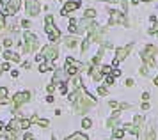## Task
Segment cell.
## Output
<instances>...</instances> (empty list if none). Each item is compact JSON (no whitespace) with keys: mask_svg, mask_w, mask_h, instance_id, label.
I'll list each match as a JSON object with an SVG mask.
<instances>
[{"mask_svg":"<svg viewBox=\"0 0 158 140\" xmlns=\"http://www.w3.org/2000/svg\"><path fill=\"white\" fill-rule=\"evenodd\" d=\"M73 105H75L77 113H85L91 106L96 105V99H94L91 94H87L84 89H78V91H77V101H75Z\"/></svg>","mask_w":158,"mask_h":140,"instance_id":"6da1fadb","label":"cell"},{"mask_svg":"<svg viewBox=\"0 0 158 140\" xmlns=\"http://www.w3.org/2000/svg\"><path fill=\"white\" fill-rule=\"evenodd\" d=\"M140 55H142V60L146 62V66H148V68H153V66L156 64V59H155V55H156V46L148 44Z\"/></svg>","mask_w":158,"mask_h":140,"instance_id":"7a4b0ae2","label":"cell"},{"mask_svg":"<svg viewBox=\"0 0 158 140\" xmlns=\"http://www.w3.org/2000/svg\"><path fill=\"white\" fill-rule=\"evenodd\" d=\"M80 69H87V66L77 62V60L71 59V57H68V59H66V73H68L69 76H75ZM87 71H89V69H87Z\"/></svg>","mask_w":158,"mask_h":140,"instance_id":"3957f363","label":"cell"},{"mask_svg":"<svg viewBox=\"0 0 158 140\" xmlns=\"http://www.w3.org/2000/svg\"><path fill=\"white\" fill-rule=\"evenodd\" d=\"M37 37L34 34H30V32H25V44H23V50H25V53H30V51H34L37 48Z\"/></svg>","mask_w":158,"mask_h":140,"instance_id":"277c9868","label":"cell"},{"mask_svg":"<svg viewBox=\"0 0 158 140\" xmlns=\"http://www.w3.org/2000/svg\"><path fill=\"white\" fill-rule=\"evenodd\" d=\"M41 55L44 57V60H48V62H52V60H55L59 55V48L55 46V44H50V46H44L43 51H41Z\"/></svg>","mask_w":158,"mask_h":140,"instance_id":"5b68a950","label":"cell"},{"mask_svg":"<svg viewBox=\"0 0 158 140\" xmlns=\"http://www.w3.org/2000/svg\"><path fill=\"white\" fill-rule=\"evenodd\" d=\"M121 23L124 27H128V18L121 13V11H110V25Z\"/></svg>","mask_w":158,"mask_h":140,"instance_id":"8992f818","label":"cell"},{"mask_svg":"<svg viewBox=\"0 0 158 140\" xmlns=\"http://www.w3.org/2000/svg\"><path fill=\"white\" fill-rule=\"evenodd\" d=\"M131 48H133V43H130V44H126V46H123V48H117L115 50V60L117 62H121V60H124L126 57L130 55V51H131Z\"/></svg>","mask_w":158,"mask_h":140,"instance_id":"52a82bcc","label":"cell"},{"mask_svg":"<svg viewBox=\"0 0 158 140\" xmlns=\"http://www.w3.org/2000/svg\"><path fill=\"white\" fill-rule=\"evenodd\" d=\"M29 99H30V92H18L15 98H13V103L11 105H13V108H18L20 105L27 103Z\"/></svg>","mask_w":158,"mask_h":140,"instance_id":"ba28073f","label":"cell"},{"mask_svg":"<svg viewBox=\"0 0 158 140\" xmlns=\"http://www.w3.org/2000/svg\"><path fill=\"white\" fill-rule=\"evenodd\" d=\"M25 7H27V13L30 16H37L39 14V4L36 0H25Z\"/></svg>","mask_w":158,"mask_h":140,"instance_id":"9c48e42d","label":"cell"},{"mask_svg":"<svg viewBox=\"0 0 158 140\" xmlns=\"http://www.w3.org/2000/svg\"><path fill=\"white\" fill-rule=\"evenodd\" d=\"M20 0H9L7 4H6V13L9 14H16L18 13V9H20Z\"/></svg>","mask_w":158,"mask_h":140,"instance_id":"30bf717a","label":"cell"},{"mask_svg":"<svg viewBox=\"0 0 158 140\" xmlns=\"http://www.w3.org/2000/svg\"><path fill=\"white\" fill-rule=\"evenodd\" d=\"M68 73L62 69H57L55 71V75H53V84H57V82H60V84H68Z\"/></svg>","mask_w":158,"mask_h":140,"instance_id":"8fae6325","label":"cell"},{"mask_svg":"<svg viewBox=\"0 0 158 140\" xmlns=\"http://www.w3.org/2000/svg\"><path fill=\"white\" fill-rule=\"evenodd\" d=\"M78 7H80V2H68L64 6V9H62V14L66 16V14H69L71 11H77Z\"/></svg>","mask_w":158,"mask_h":140,"instance_id":"7c38bea8","label":"cell"},{"mask_svg":"<svg viewBox=\"0 0 158 140\" xmlns=\"http://www.w3.org/2000/svg\"><path fill=\"white\" fill-rule=\"evenodd\" d=\"M78 25H80V27H78V30H77V32H80V34H82V32H85V30H89V28L93 27L94 23H93V21H89L87 18H84V20L80 21Z\"/></svg>","mask_w":158,"mask_h":140,"instance_id":"4fadbf2b","label":"cell"},{"mask_svg":"<svg viewBox=\"0 0 158 140\" xmlns=\"http://www.w3.org/2000/svg\"><path fill=\"white\" fill-rule=\"evenodd\" d=\"M22 128V119H11L7 124V130H13V131H16V130H20Z\"/></svg>","mask_w":158,"mask_h":140,"instance_id":"5bb4252c","label":"cell"},{"mask_svg":"<svg viewBox=\"0 0 158 140\" xmlns=\"http://www.w3.org/2000/svg\"><path fill=\"white\" fill-rule=\"evenodd\" d=\"M4 59H6V60H15V62H20V55L13 53L11 50H7V51L4 53Z\"/></svg>","mask_w":158,"mask_h":140,"instance_id":"9a60e30c","label":"cell"},{"mask_svg":"<svg viewBox=\"0 0 158 140\" xmlns=\"http://www.w3.org/2000/svg\"><path fill=\"white\" fill-rule=\"evenodd\" d=\"M91 76H93L96 82H100L101 76H103V73H101V68H93V69H91Z\"/></svg>","mask_w":158,"mask_h":140,"instance_id":"2e32d148","label":"cell"},{"mask_svg":"<svg viewBox=\"0 0 158 140\" xmlns=\"http://www.w3.org/2000/svg\"><path fill=\"white\" fill-rule=\"evenodd\" d=\"M117 117H119V112H114V115H112V117L107 121V126H108V128H114L115 122H117Z\"/></svg>","mask_w":158,"mask_h":140,"instance_id":"e0dca14e","label":"cell"},{"mask_svg":"<svg viewBox=\"0 0 158 140\" xmlns=\"http://www.w3.org/2000/svg\"><path fill=\"white\" fill-rule=\"evenodd\" d=\"M66 140H89V138H87V135H84V133H73L71 137H68Z\"/></svg>","mask_w":158,"mask_h":140,"instance_id":"ac0fdd59","label":"cell"},{"mask_svg":"<svg viewBox=\"0 0 158 140\" xmlns=\"http://www.w3.org/2000/svg\"><path fill=\"white\" fill-rule=\"evenodd\" d=\"M77 25H78V21L71 18V20H69V27H68V28H69V32H77V30H78V27H77Z\"/></svg>","mask_w":158,"mask_h":140,"instance_id":"d6986e66","label":"cell"},{"mask_svg":"<svg viewBox=\"0 0 158 140\" xmlns=\"http://www.w3.org/2000/svg\"><path fill=\"white\" fill-rule=\"evenodd\" d=\"M66 46H68V48H73V46H75V44H77V39H75V37H66Z\"/></svg>","mask_w":158,"mask_h":140,"instance_id":"ffe728a7","label":"cell"},{"mask_svg":"<svg viewBox=\"0 0 158 140\" xmlns=\"http://www.w3.org/2000/svg\"><path fill=\"white\" fill-rule=\"evenodd\" d=\"M123 137H124V130H115V131H114V138L121 140Z\"/></svg>","mask_w":158,"mask_h":140,"instance_id":"44dd1931","label":"cell"},{"mask_svg":"<svg viewBox=\"0 0 158 140\" xmlns=\"http://www.w3.org/2000/svg\"><path fill=\"white\" fill-rule=\"evenodd\" d=\"M50 68H52V62H43V64H41V68H39V71L44 73V71H48Z\"/></svg>","mask_w":158,"mask_h":140,"instance_id":"7402d4cb","label":"cell"},{"mask_svg":"<svg viewBox=\"0 0 158 140\" xmlns=\"http://www.w3.org/2000/svg\"><path fill=\"white\" fill-rule=\"evenodd\" d=\"M94 16H96V11H94V9H87L85 11V18L87 20H91V18H94Z\"/></svg>","mask_w":158,"mask_h":140,"instance_id":"603a6c76","label":"cell"},{"mask_svg":"<svg viewBox=\"0 0 158 140\" xmlns=\"http://www.w3.org/2000/svg\"><path fill=\"white\" fill-rule=\"evenodd\" d=\"M30 124H32V122H30V119H22V130H27Z\"/></svg>","mask_w":158,"mask_h":140,"instance_id":"cb8c5ba5","label":"cell"},{"mask_svg":"<svg viewBox=\"0 0 158 140\" xmlns=\"http://www.w3.org/2000/svg\"><path fill=\"white\" fill-rule=\"evenodd\" d=\"M82 126L85 128V130H87V128H91V126H93V122H91V119H84V121H82Z\"/></svg>","mask_w":158,"mask_h":140,"instance_id":"d4e9b609","label":"cell"},{"mask_svg":"<svg viewBox=\"0 0 158 140\" xmlns=\"http://www.w3.org/2000/svg\"><path fill=\"white\" fill-rule=\"evenodd\" d=\"M110 71H112V68H110V66H101V73H103V75H108Z\"/></svg>","mask_w":158,"mask_h":140,"instance_id":"484cf974","label":"cell"},{"mask_svg":"<svg viewBox=\"0 0 158 140\" xmlns=\"http://www.w3.org/2000/svg\"><path fill=\"white\" fill-rule=\"evenodd\" d=\"M16 138V133L13 130H7V140H15Z\"/></svg>","mask_w":158,"mask_h":140,"instance_id":"4316f807","label":"cell"},{"mask_svg":"<svg viewBox=\"0 0 158 140\" xmlns=\"http://www.w3.org/2000/svg\"><path fill=\"white\" fill-rule=\"evenodd\" d=\"M6 96H7V89L6 87H0V98L6 99Z\"/></svg>","mask_w":158,"mask_h":140,"instance_id":"83f0119b","label":"cell"},{"mask_svg":"<svg viewBox=\"0 0 158 140\" xmlns=\"http://www.w3.org/2000/svg\"><path fill=\"white\" fill-rule=\"evenodd\" d=\"M4 27H6V16L0 13V30H2Z\"/></svg>","mask_w":158,"mask_h":140,"instance_id":"f1b7e54d","label":"cell"},{"mask_svg":"<svg viewBox=\"0 0 158 140\" xmlns=\"http://www.w3.org/2000/svg\"><path fill=\"white\" fill-rule=\"evenodd\" d=\"M59 89H60V92H62V94H66V92H68V85L60 84V87H59Z\"/></svg>","mask_w":158,"mask_h":140,"instance_id":"f546056e","label":"cell"},{"mask_svg":"<svg viewBox=\"0 0 158 140\" xmlns=\"http://www.w3.org/2000/svg\"><path fill=\"white\" fill-rule=\"evenodd\" d=\"M98 94L105 96V94H107V89H105V87H98Z\"/></svg>","mask_w":158,"mask_h":140,"instance_id":"4dcf8cb0","label":"cell"},{"mask_svg":"<svg viewBox=\"0 0 158 140\" xmlns=\"http://www.w3.org/2000/svg\"><path fill=\"white\" fill-rule=\"evenodd\" d=\"M114 78H115V76L108 75V76H107V84H108V85H112V84H114Z\"/></svg>","mask_w":158,"mask_h":140,"instance_id":"1f68e13d","label":"cell"},{"mask_svg":"<svg viewBox=\"0 0 158 140\" xmlns=\"http://www.w3.org/2000/svg\"><path fill=\"white\" fill-rule=\"evenodd\" d=\"M11 44H13L11 39H6V41H4V46H6V48H11Z\"/></svg>","mask_w":158,"mask_h":140,"instance_id":"d6a6232c","label":"cell"},{"mask_svg":"<svg viewBox=\"0 0 158 140\" xmlns=\"http://www.w3.org/2000/svg\"><path fill=\"white\" fill-rule=\"evenodd\" d=\"M140 75H148V66H142L140 68Z\"/></svg>","mask_w":158,"mask_h":140,"instance_id":"836d02e7","label":"cell"},{"mask_svg":"<svg viewBox=\"0 0 158 140\" xmlns=\"http://www.w3.org/2000/svg\"><path fill=\"white\" fill-rule=\"evenodd\" d=\"M142 99H144V101H148V99H149V92H144V94H142Z\"/></svg>","mask_w":158,"mask_h":140,"instance_id":"e575fe53","label":"cell"},{"mask_svg":"<svg viewBox=\"0 0 158 140\" xmlns=\"http://www.w3.org/2000/svg\"><path fill=\"white\" fill-rule=\"evenodd\" d=\"M22 25H23V27H25V28H29V27H30V23H29V21H27V20H23V21H22Z\"/></svg>","mask_w":158,"mask_h":140,"instance_id":"d590c367","label":"cell"},{"mask_svg":"<svg viewBox=\"0 0 158 140\" xmlns=\"http://www.w3.org/2000/svg\"><path fill=\"white\" fill-rule=\"evenodd\" d=\"M126 85H128V87H131V85H133V80H131V78H128V80H126Z\"/></svg>","mask_w":158,"mask_h":140,"instance_id":"8d00e7d4","label":"cell"},{"mask_svg":"<svg viewBox=\"0 0 158 140\" xmlns=\"http://www.w3.org/2000/svg\"><path fill=\"white\" fill-rule=\"evenodd\" d=\"M46 101H48V103H53V96H52V94L50 96H46Z\"/></svg>","mask_w":158,"mask_h":140,"instance_id":"74e56055","label":"cell"},{"mask_svg":"<svg viewBox=\"0 0 158 140\" xmlns=\"http://www.w3.org/2000/svg\"><path fill=\"white\" fill-rule=\"evenodd\" d=\"M108 105L112 106V108H117V106H119V105H117V103H115V101H110V103H108Z\"/></svg>","mask_w":158,"mask_h":140,"instance_id":"f35d334b","label":"cell"},{"mask_svg":"<svg viewBox=\"0 0 158 140\" xmlns=\"http://www.w3.org/2000/svg\"><path fill=\"white\" fill-rule=\"evenodd\" d=\"M126 108H130V105H128V103H123V105H121V110H126Z\"/></svg>","mask_w":158,"mask_h":140,"instance_id":"ab89813d","label":"cell"},{"mask_svg":"<svg viewBox=\"0 0 158 140\" xmlns=\"http://www.w3.org/2000/svg\"><path fill=\"white\" fill-rule=\"evenodd\" d=\"M2 69H4V71H7V69H9V64H7V62H6V64H2Z\"/></svg>","mask_w":158,"mask_h":140,"instance_id":"60d3db41","label":"cell"},{"mask_svg":"<svg viewBox=\"0 0 158 140\" xmlns=\"http://www.w3.org/2000/svg\"><path fill=\"white\" fill-rule=\"evenodd\" d=\"M55 91V85H48V92H53Z\"/></svg>","mask_w":158,"mask_h":140,"instance_id":"b9f144b4","label":"cell"},{"mask_svg":"<svg viewBox=\"0 0 158 140\" xmlns=\"http://www.w3.org/2000/svg\"><path fill=\"white\" fill-rule=\"evenodd\" d=\"M23 140H34V137H30V135H27V137H25Z\"/></svg>","mask_w":158,"mask_h":140,"instance_id":"7bdbcfd3","label":"cell"},{"mask_svg":"<svg viewBox=\"0 0 158 140\" xmlns=\"http://www.w3.org/2000/svg\"><path fill=\"white\" fill-rule=\"evenodd\" d=\"M153 84H155V85H158V75L155 76V80H153Z\"/></svg>","mask_w":158,"mask_h":140,"instance_id":"ee69618b","label":"cell"},{"mask_svg":"<svg viewBox=\"0 0 158 140\" xmlns=\"http://www.w3.org/2000/svg\"><path fill=\"white\" fill-rule=\"evenodd\" d=\"M139 2H140V0H131V4H133V6H137Z\"/></svg>","mask_w":158,"mask_h":140,"instance_id":"f6af8a7d","label":"cell"},{"mask_svg":"<svg viewBox=\"0 0 158 140\" xmlns=\"http://www.w3.org/2000/svg\"><path fill=\"white\" fill-rule=\"evenodd\" d=\"M2 126H4V124H2V122H0V131H2Z\"/></svg>","mask_w":158,"mask_h":140,"instance_id":"bcb514c9","label":"cell"},{"mask_svg":"<svg viewBox=\"0 0 158 140\" xmlns=\"http://www.w3.org/2000/svg\"><path fill=\"white\" fill-rule=\"evenodd\" d=\"M2 71H4V69H2V66H0V73H2Z\"/></svg>","mask_w":158,"mask_h":140,"instance_id":"7dc6e473","label":"cell"},{"mask_svg":"<svg viewBox=\"0 0 158 140\" xmlns=\"http://www.w3.org/2000/svg\"><path fill=\"white\" fill-rule=\"evenodd\" d=\"M144 2H151V0H144Z\"/></svg>","mask_w":158,"mask_h":140,"instance_id":"c3c4849f","label":"cell"},{"mask_svg":"<svg viewBox=\"0 0 158 140\" xmlns=\"http://www.w3.org/2000/svg\"><path fill=\"white\" fill-rule=\"evenodd\" d=\"M0 105H2V101H0Z\"/></svg>","mask_w":158,"mask_h":140,"instance_id":"681fc988","label":"cell"},{"mask_svg":"<svg viewBox=\"0 0 158 140\" xmlns=\"http://www.w3.org/2000/svg\"><path fill=\"white\" fill-rule=\"evenodd\" d=\"M53 140H55V138H53Z\"/></svg>","mask_w":158,"mask_h":140,"instance_id":"f907efd6","label":"cell"}]
</instances>
